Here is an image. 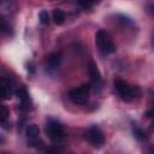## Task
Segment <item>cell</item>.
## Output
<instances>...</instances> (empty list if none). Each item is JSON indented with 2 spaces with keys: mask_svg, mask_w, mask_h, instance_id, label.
<instances>
[{
  "mask_svg": "<svg viewBox=\"0 0 154 154\" xmlns=\"http://www.w3.org/2000/svg\"><path fill=\"white\" fill-rule=\"evenodd\" d=\"M95 42H96V46L99 48V51L101 52V54L103 55H107V54H111L116 51V46L109 36V34L106 31V30H99L95 35Z\"/></svg>",
  "mask_w": 154,
  "mask_h": 154,
  "instance_id": "7a4b0ae2",
  "label": "cell"
},
{
  "mask_svg": "<svg viewBox=\"0 0 154 154\" xmlns=\"http://www.w3.org/2000/svg\"><path fill=\"white\" fill-rule=\"evenodd\" d=\"M89 93H90V84H82V85L72 89L69 93V97L73 103L82 105V103L87 102V100L89 97Z\"/></svg>",
  "mask_w": 154,
  "mask_h": 154,
  "instance_id": "3957f363",
  "label": "cell"
},
{
  "mask_svg": "<svg viewBox=\"0 0 154 154\" xmlns=\"http://www.w3.org/2000/svg\"><path fill=\"white\" fill-rule=\"evenodd\" d=\"M96 1L97 0H78V4H79V6L82 7V8H90V7H93L95 4H96Z\"/></svg>",
  "mask_w": 154,
  "mask_h": 154,
  "instance_id": "5bb4252c",
  "label": "cell"
},
{
  "mask_svg": "<svg viewBox=\"0 0 154 154\" xmlns=\"http://www.w3.org/2000/svg\"><path fill=\"white\" fill-rule=\"evenodd\" d=\"M38 18H40V22L42 24H48L49 23V14L46 10H42L40 13H38Z\"/></svg>",
  "mask_w": 154,
  "mask_h": 154,
  "instance_id": "9a60e30c",
  "label": "cell"
},
{
  "mask_svg": "<svg viewBox=\"0 0 154 154\" xmlns=\"http://www.w3.org/2000/svg\"><path fill=\"white\" fill-rule=\"evenodd\" d=\"M113 84H114L117 93L124 101H131L132 99L141 95V90L138 87H131L125 81H123L120 78H116Z\"/></svg>",
  "mask_w": 154,
  "mask_h": 154,
  "instance_id": "6da1fadb",
  "label": "cell"
},
{
  "mask_svg": "<svg viewBox=\"0 0 154 154\" xmlns=\"http://www.w3.org/2000/svg\"><path fill=\"white\" fill-rule=\"evenodd\" d=\"M60 60H61L60 53H52V54H49V55L46 58L45 66H46V69H47L49 72H52V71H54V70L58 69V66H59V64H60Z\"/></svg>",
  "mask_w": 154,
  "mask_h": 154,
  "instance_id": "8992f818",
  "label": "cell"
},
{
  "mask_svg": "<svg viewBox=\"0 0 154 154\" xmlns=\"http://www.w3.org/2000/svg\"><path fill=\"white\" fill-rule=\"evenodd\" d=\"M85 137L88 138V141L95 146V147H101L103 143H105V136H103V132L96 126V125H93L88 129L87 131V135Z\"/></svg>",
  "mask_w": 154,
  "mask_h": 154,
  "instance_id": "5b68a950",
  "label": "cell"
},
{
  "mask_svg": "<svg viewBox=\"0 0 154 154\" xmlns=\"http://www.w3.org/2000/svg\"><path fill=\"white\" fill-rule=\"evenodd\" d=\"M16 95H17V97L20 101V108L23 111H26L29 108V94H28L26 89L23 88V87L18 88L16 90Z\"/></svg>",
  "mask_w": 154,
  "mask_h": 154,
  "instance_id": "ba28073f",
  "label": "cell"
},
{
  "mask_svg": "<svg viewBox=\"0 0 154 154\" xmlns=\"http://www.w3.org/2000/svg\"><path fill=\"white\" fill-rule=\"evenodd\" d=\"M1 82H2V94H4V99L8 100V99L11 97V95H12V83H11V81H10L8 78H6V77H2Z\"/></svg>",
  "mask_w": 154,
  "mask_h": 154,
  "instance_id": "9c48e42d",
  "label": "cell"
},
{
  "mask_svg": "<svg viewBox=\"0 0 154 154\" xmlns=\"http://www.w3.org/2000/svg\"><path fill=\"white\" fill-rule=\"evenodd\" d=\"M132 134H134L135 138H137L138 141H144V140H147V135H146V132H144L141 128H138V126L132 128Z\"/></svg>",
  "mask_w": 154,
  "mask_h": 154,
  "instance_id": "7c38bea8",
  "label": "cell"
},
{
  "mask_svg": "<svg viewBox=\"0 0 154 154\" xmlns=\"http://www.w3.org/2000/svg\"><path fill=\"white\" fill-rule=\"evenodd\" d=\"M25 134H26V136H28L30 140H36V138L38 137V135H40V129H38L37 125L30 124V125L26 126Z\"/></svg>",
  "mask_w": 154,
  "mask_h": 154,
  "instance_id": "30bf717a",
  "label": "cell"
},
{
  "mask_svg": "<svg viewBox=\"0 0 154 154\" xmlns=\"http://www.w3.org/2000/svg\"><path fill=\"white\" fill-rule=\"evenodd\" d=\"M8 116H10L8 108L6 107V105H1V107H0V122H1V124H2V125L6 123V120H7Z\"/></svg>",
  "mask_w": 154,
  "mask_h": 154,
  "instance_id": "4fadbf2b",
  "label": "cell"
},
{
  "mask_svg": "<svg viewBox=\"0 0 154 154\" xmlns=\"http://www.w3.org/2000/svg\"><path fill=\"white\" fill-rule=\"evenodd\" d=\"M53 20H54V23L58 24V25L63 24L64 20H65V13H64L60 8H54V10H53Z\"/></svg>",
  "mask_w": 154,
  "mask_h": 154,
  "instance_id": "8fae6325",
  "label": "cell"
},
{
  "mask_svg": "<svg viewBox=\"0 0 154 154\" xmlns=\"http://www.w3.org/2000/svg\"><path fill=\"white\" fill-rule=\"evenodd\" d=\"M8 29H10V25L7 24L5 17L2 16V17H1V31H2V32H6Z\"/></svg>",
  "mask_w": 154,
  "mask_h": 154,
  "instance_id": "2e32d148",
  "label": "cell"
},
{
  "mask_svg": "<svg viewBox=\"0 0 154 154\" xmlns=\"http://www.w3.org/2000/svg\"><path fill=\"white\" fill-rule=\"evenodd\" d=\"M46 134L47 136L51 138V141L53 142H59L63 137H64V129L61 126V124L54 119H49L48 123L46 124Z\"/></svg>",
  "mask_w": 154,
  "mask_h": 154,
  "instance_id": "277c9868",
  "label": "cell"
},
{
  "mask_svg": "<svg viewBox=\"0 0 154 154\" xmlns=\"http://www.w3.org/2000/svg\"><path fill=\"white\" fill-rule=\"evenodd\" d=\"M88 73H89V77L91 79V83L94 85L101 84V75H100V71H99V69L94 61H90L88 64Z\"/></svg>",
  "mask_w": 154,
  "mask_h": 154,
  "instance_id": "52a82bcc",
  "label": "cell"
},
{
  "mask_svg": "<svg viewBox=\"0 0 154 154\" xmlns=\"http://www.w3.org/2000/svg\"><path fill=\"white\" fill-rule=\"evenodd\" d=\"M146 116H147V117H150V118H154V106H153V108H152V109L147 111Z\"/></svg>",
  "mask_w": 154,
  "mask_h": 154,
  "instance_id": "e0dca14e",
  "label": "cell"
}]
</instances>
